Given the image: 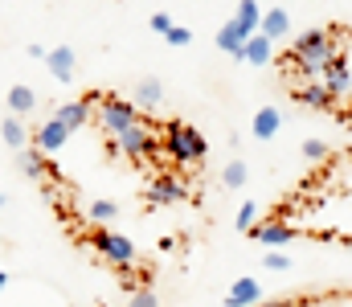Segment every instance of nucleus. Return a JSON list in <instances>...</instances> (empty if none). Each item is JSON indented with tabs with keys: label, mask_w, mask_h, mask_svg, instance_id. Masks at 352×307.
<instances>
[{
	"label": "nucleus",
	"mask_w": 352,
	"mask_h": 307,
	"mask_svg": "<svg viewBox=\"0 0 352 307\" xmlns=\"http://www.w3.org/2000/svg\"><path fill=\"white\" fill-rule=\"evenodd\" d=\"M54 119H58V123H66L70 131H74V127H82V123L90 119V99H78V102L58 106V111H54Z\"/></svg>",
	"instance_id": "2eb2a0df"
},
{
	"label": "nucleus",
	"mask_w": 352,
	"mask_h": 307,
	"mask_svg": "<svg viewBox=\"0 0 352 307\" xmlns=\"http://www.w3.org/2000/svg\"><path fill=\"white\" fill-rule=\"evenodd\" d=\"M164 152H168V160H176V164H201L205 152H209V144L184 119H168V127H164Z\"/></svg>",
	"instance_id": "f03ea898"
},
{
	"label": "nucleus",
	"mask_w": 352,
	"mask_h": 307,
	"mask_svg": "<svg viewBox=\"0 0 352 307\" xmlns=\"http://www.w3.org/2000/svg\"><path fill=\"white\" fill-rule=\"evenodd\" d=\"M0 135H4V144H8V148H21V152H25V148H29V139H33V135H29V131L21 127V119H12V115L4 119Z\"/></svg>",
	"instance_id": "412c9836"
},
{
	"label": "nucleus",
	"mask_w": 352,
	"mask_h": 307,
	"mask_svg": "<svg viewBox=\"0 0 352 307\" xmlns=\"http://www.w3.org/2000/svg\"><path fill=\"white\" fill-rule=\"evenodd\" d=\"M336 54H340V49H336V41H332L328 29H307V33H299V37L291 41L287 66H299V74H303L307 82H316V78H324V70H328V62H332Z\"/></svg>",
	"instance_id": "f257e3e1"
},
{
	"label": "nucleus",
	"mask_w": 352,
	"mask_h": 307,
	"mask_svg": "<svg viewBox=\"0 0 352 307\" xmlns=\"http://www.w3.org/2000/svg\"><path fill=\"white\" fill-rule=\"evenodd\" d=\"M258 307H291V299H274V304H258Z\"/></svg>",
	"instance_id": "7c9ffc66"
},
{
	"label": "nucleus",
	"mask_w": 352,
	"mask_h": 307,
	"mask_svg": "<svg viewBox=\"0 0 352 307\" xmlns=\"http://www.w3.org/2000/svg\"><path fill=\"white\" fill-rule=\"evenodd\" d=\"M254 217H258V205L246 201L242 209H238V229H250V225H254Z\"/></svg>",
	"instance_id": "393cba45"
},
{
	"label": "nucleus",
	"mask_w": 352,
	"mask_h": 307,
	"mask_svg": "<svg viewBox=\"0 0 352 307\" xmlns=\"http://www.w3.org/2000/svg\"><path fill=\"white\" fill-rule=\"evenodd\" d=\"M90 242H94V250L98 254H107L115 266H127L131 258H135V246H131V238H123V234H90Z\"/></svg>",
	"instance_id": "39448f33"
},
{
	"label": "nucleus",
	"mask_w": 352,
	"mask_h": 307,
	"mask_svg": "<svg viewBox=\"0 0 352 307\" xmlns=\"http://www.w3.org/2000/svg\"><path fill=\"white\" fill-rule=\"evenodd\" d=\"M131 123H140V106H135V102L115 99V95L98 102V127H102V131H107L111 139H115L119 131H127Z\"/></svg>",
	"instance_id": "7ed1b4c3"
},
{
	"label": "nucleus",
	"mask_w": 352,
	"mask_h": 307,
	"mask_svg": "<svg viewBox=\"0 0 352 307\" xmlns=\"http://www.w3.org/2000/svg\"><path fill=\"white\" fill-rule=\"evenodd\" d=\"M270 54H274V41H266L263 33H254V37L246 41V49H242V62H250V66H266Z\"/></svg>",
	"instance_id": "dca6fc26"
},
{
	"label": "nucleus",
	"mask_w": 352,
	"mask_h": 307,
	"mask_svg": "<svg viewBox=\"0 0 352 307\" xmlns=\"http://www.w3.org/2000/svg\"><path fill=\"white\" fill-rule=\"evenodd\" d=\"M263 299V287H258V279H238L234 287H230V295H226V307H254Z\"/></svg>",
	"instance_id": "9b49d317"
},
{
	"label": "nucleus",
	"mask_w": 352,
	"mask_h": 307,
	"mask_svg": "<svg viewBox=\"0 0 352 307\" xmlns=\"http://www.w3.org/2000/svg\"><path fill=\"white\" fill-rule=\"evenodd\" d=\"M66 139H70V127H66V123H58L54 115L33 131V148H41V152H58Z\"/></svg>",
	"instance_id": "6e6552de"
},
{
	"label": "nucleus",
	"mask_w": 352,
	"mask_h": 307,
	"mask_svg": "<svg viewBox=\"0 0 352 307\" xmlns=\"http://www.w3.org/2000/svg\"><path fill=\"white\" fill-rule=\"evenodd\" d=\"M127 307H160V299H156L152 291H135V295H131V304H127Z\"/></svg>",
	"instance_id": "c85d7f7f"
},
{
	"label": "nucleus",
	"mask_w": 352,
	"mask_h": 307,
	"mask_svg": "<svg viewBox=\"0 0 352 307\" xmlns=\"http://www.w3.org/2000/svg\"><path fill=\"white\" fill-rule=\"evenodd\" d=\"M287 266H291L287 254H266V271H287Z\"/></svg>",
	"instance_id": "c756f323"
},
{
	"label": "nucleus",
	"mask_w": 352,
	"mask_h": 307,
	"mask_svg": "<svg viewBox=\"0 0 352 307\" xmlns=\"http://www.w3.org/2000/svg\"><path fill=\"white\" fill-rule=\"evenodd\" d=\"M45 164H50V160H45V152H41V148H33V144H29V148L21 152V172H25L29 181H37V177L45 172Z\"/></svg>",
	"instance_id": "aec40b11"
},
{
	"label": "nucleus",
	"mask_w": 352,
	"mask_h": 307,
	"mask_svg": "<svg viewBox=\"0 0 352 307\" xmlns=\"http://www.w3.org/2000/svg\"><path fill=\"white\" fill-rule=\"evenodd\" d=\"M246 177H250V172H246V164H242V160H230V164H226V172H221V181H226L230 189H242V185H246Z\"/></svg>",
	"instance_id": "5701e85b"
},
{
	"label": "nucleus",
	"mask_w": 352,
	"mask_h": 307,
	"mask_svg": "<svg viewBox=\"0 0 352 307\" xmlns=\"http://www.w3.org/2000/svg\"><path fill=\"white\" fill-rule=\"evenodd\" d=\"M8 106H12L16 115H25V111L37 106V95H33L29 87H12V91H8Z\"/></svg>",
	"instance_id": "4be33fe9"
},
{
	"label": "nucleus",
	"mask_w": 352,
	"mask_h": 307,
	"mask_svg": "<svg viewBox=\"0 0 352 307\" xmlns=\"http://www.w3.org/2000/svg\"><path fill=\"white\" fill-rule=\"evenodd\" d=\"M115 213H119V205L115 201H94L90 205V217H94V221H111Z\"/></svg>",
	"instance_id": "b1692460"
},
{
	"label": "nucleus",
	"mask_w": 352,
	"mask_h": 307,
	"mask_svg": "<svg viewBox=\"0 0 352 307\" xmlns=\"http://www.w3.org/2000/svg\"><path fill=\"white\" fill-rule=\"evenodd\" d=\"M234 21L246 25L250 33H258V29H263V4H258V0H242L238 12H234Z\"/></svg>",
	"instance_id": "6ab92c4d"
},
{
	"label": "nucleus",
	"mask_w": 352,
	"mask_h": 307,
	"mask_svg": "<svg viewBox=\"0 0 352 307\" xmlns=\"http://www.w3.org/2000/svg\"><path fill=\"white\" fill-rule=\"evenodd\" d=\"M156 148H160V139H156L144 123H131L127 131L115 135V152H123V156H131V160H144V156H152Z\"/></svg>",
	"instance_id": "20e7f679"
},
{
	"label": "nucleus",
	"mask_w": 352,
	"mask_h": 307,
	"mask_svg": "<svg viewBox=\"0 0 352 307\" xmlns=\"http://www.w3.org/2000/svg\"><path fill=\"white\" fill-rule=\"evenodd\" d=\"M45 66H50V74H54L58 82H70V78H74L78 58H74V49H70V45H54V49H50V58H45Z\"/></svg>",
	"instance_id": "9d476101"
},
{
	"label": "nucleus",
	"mask_w": 352,
	"mask_h": 307,
	"mask_svg": "<svg viewBox=\"0 0 352 307\" xmlns=\"http://www.w3.org/2000/svg\"><path fill=\"white\" fill-rule=\"evenodd\" d=\"M250 37H254V33H250L246 25H238V21L230 16V21H226V25L217 29V49H226V54H234V58L242 62V49H246V41H250Z\"/></svg>",
	"instance_id": "0eeeda50"
},
{
	"label": "nucleus",
	"mask_w": 352,
	"mask_h": 307,
	"mask_svg": "<svg viewBox=\"0 0 352 307\" xmlns=\"http://www.w3.org/2000/svg\"><path fill=\"white\" fill-rule=\"evenodd\" d=\"M303 156H307V160H324V156H328V144H324V139H307V144H303Z\"/></svg>",
	"instance_id": "a878e982"
},
{
	"label": "nucleus",
	"mask_w": 352,
	"mask_h": 307,
	"mask_svg": "<svg viewBox=\"0 0 352 307\" xmlns=\"http://www.w3.org/2000/svg\"><path fill=\"white\" fill-rule=\"evenodd\" d=\"M0 287H8V275H4V271H0Z\"/></svg>",
	"instance_id": "2f4dec72"
},
{
	"label": "nucleus",
	"mask_w": 352,
	"mask_h": 307,
	"mask_svg": "<svg viewBox=\"0 0 352 307\" xmlns=\"http://www.w3.org/2000/svg\"><path fill=\"white\" fill-rule=\"evenodd\" d=\"M188 41H192V33H188L184 25H173V29H168V45H188Z\"/></svg>",
	"instance_id": "cd10ccee"
},
{
	"label": "nucleus",
	"mask_w": 352,
	"mask_h": 307,
	"mask_svg": "<svg viewBox=\"0 0 352 307\" xmlns=\"http://www.w3.org/2000/svg\"><path fill=\"white\" fill-rule=\"evenodd\" d=\"M295 102H303V106H316V111H328L336 99L328 95V87H324V82H303V87L295 91Z\"/></svg>",
	"instance_id": "4468645a"
},
{
	"label": "nucleus",
	"mask_w": 352,
	"mask_h": 307,
	"mask_svg": "<svg viewBox=\"0 0 352 307\" xmlns=\"http://www.w3.org/2000/svg\"><path fill=\"white\" fill-rule=\"evenodd\" d=\"M278 127H283V111H278V106H263V111L254 115V135H258V139H270Z\"/></svg>",
	"instance_id": "a211bd4d"
},
{
	"label": "nucleus",
	"mask_w": 352,
	"mask_h": 307,
	"mask_svg": "<svg viewBox=\"0 0 352 307\" xmlns=\"http://www.w3.org/2000/svg\"><path fill=\"white\" fill-rule=\"evenodd\" d=\"M258 33H263L266 41L287 37V33H291V12H287V8H266L263 12V29H258Z\"/></svg>",
	"instance_id": "ddd939ff"
},
{
	"label": "nucleus",
	"mask_w": 352,
	"mask_h": 307,
	"mask_svg": "<svg viewBox=\"0 0 352 307\" xmlns=\"http://www.w3.org/2000/svg\"><path fill=\"white\" fill-rule=\"evenodd\" d=\"M173 25H176V21L164 12V8H160V12H152V29H156V33H164V37H168V29H173Z\"/></svg>",
	"instance_id": "bb28decb"
},
{
	"label": "nucleus",
	"mask_w": 352,
	"mask_h": 307,
	"mask_svg": "<svg viewBox=\"0 0 352 307\" xmlns=\"http://www.w3.org/2000/svg\"><path fill=\"white\" fill-rule=\"evenodd\" d=\"M250 238H254V242H263V246H287V242L295 238V229H291L287 221H263Z\"/></svg>",
	"instance_id": "f8f14e48"
},
{
	"label": "nucleus",
	"mask_w": 352,
	"mask_h": 307,
	"mask_svg": "<svg viewBox=\"0 0 352 307\" xmlns=\"http://www.w3.org/2000/svg\"><path fill=\"white\" fill-rule=\"evenodd\" d=\"M324 87H328V95L332 99H340V95H349L352 87V74H349V62H344V54H336L332 62H328V70H324V78H320Z\"/></svg>",
	"instance_id": "1a4fd4ad"
},
{
	"label": "nucleus",
	"mask_w": 352,
	"mask_h": 307,
	"mask_svg": "<svg viewBox=\"0 0 352 307\" xmlns=\"http://www.w3.org/2000/svg\"><path fill=\"white\" fill-rule=\"evenodd\" d=\"M0 205H4V193H0Z\"/></svg>",
	"instance_id": "473e14b6"
},
{
	"label": "nucleus",
	"mask_w": 352,
	"mask_h": 307,
	"mask_svg": "<svg viewBox=\"0 0 352 307\" xmlns=\"http://www.w3.org/2000/svg\"><path fill=\"white\" fill-rule=\"evenodd\" d=\"M184 181L173 177V172H160L156 181H152V189H148V201L152 205H173V201H184Z\"/></svg>",
	"instance_id": "423d86ee"
},
{
	"label": "nucleus",
	"mask_w": 352,
	"mask_h": 307,
	"mask_svg": "<svg viewBox=\"0 0 352 307\" xmlns=\"http://www.w3.org/2000/svg\"><path fill=\"white\" fill-rule=\"evenodd\" d=\"M164 102V82L160 78H140L135 82V106H160Z\"/></svg>",
	"instance_id": "f3484780"
}]
</instances>
